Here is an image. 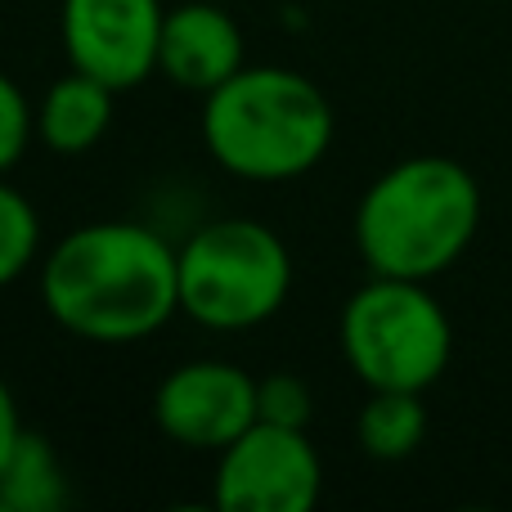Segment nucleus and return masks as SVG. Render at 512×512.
<instances>
[{
    "label": "nucleus",
    "mask_w": 512,
    "mask_h": 512,
    "mask_svg": "<svg viewBox=\"0 0 512 512\" xmlns=\"http://www.w3.org/2000/svg\"><path fill=\"white\" fill-rule=\"evenodd\" d=\"M41 301L81 342H144L180 310V252L135 221L81 225L41 261Z\"/></svg>",
    "instance_id": "1"
},
{
    "label": "nucleus",
    "mask_w": 512,
    "mask_h": 512,
    "mask_svg": "<svg viewBox=\"0 0 512 512\" xmlns=\"http://www.w3.org/2000/svg\"><path fill=\"white\" fill-rule=\"evenodd\" d=\"M477 225V176L454 158L418 153L364 189L355 207V248L373 274L427 283L472 248Z\"/></svg>",
    "instance_id": "2"
},
{
    "label": "nucleus",
    "mask_w": 512,
    "mask_h": 512,
    "mask_svg": "<svg viewBox=\"0 0 512 512\" xmlns=\"http://www.w3.org/2000/svg\"><path fill=\"white\" fill-rule=\"evenodd\" d=\"M207 153L239 180H297L319 167L333 144V108L324 90L292 68H248L203 95Z\"/></svg>",
    "instance_id": "3"
},
{
    "label": "nucleus",
    "mask_w": 512,
    "mask_h": 512,
    "mask_svg": "<svg viewBox=\"0 0 512 512\" xmlns=\"http://www.w3.org/2000/svg\"><path fill=\"white\" fill-rule=\"evenodd\" d=\"M292 256L252 216L212 221L180 248V310L216 333L256 328L288 301Z\"/></svg>",
    "instance_id": "4"
},
{
    "label": "nucleus",
    "mask_w": 512,
    "mask_h": 512,
    "mask_svg": "<svg viewBox=\"0 0 512 512\" xmlns=\"http://www.w3.org/2000/svg\"><path fill=\"white\" fill-rule=\"evenodd\" d=\"M342 355L369 391H427L450 369L454 328L427 283L373 274L342 310Z\"/></svg>",
    "instance_id": "5"
},
{
    "label": "nucleus",
    "mask_w": 512,
    "mask_h": 512,
    "mask_svg": "<svg viewBox=\"0 0 512 512\" xmlns=\"http://www.w3.org/2000/svg\"><path fill=\"white\" fill-rule=\"evenodd\" d=\"M324 490V463L306 427L256 423L216 463V504L225 512H310Z\"/></svg>",
    "instance_id": "6"
},
{
    "label": "nucleus",
    "mask_w": 512,
    "mask_h": 512,
    "mask_svg": "<svg viewBox=\"0 0 512 512\" xmlns=\"http://www.w3.org/2000/svg\"><path fill=\"white\" fill-rule=\"evenodd\" d=\"M162 23V0H63L59 9L72 68L104 81L117 95L158 72Z\"/></svg>",
    "instance_id": "7"
},
{
    "label": "nucleus",
    "mask_w": 512,
    "mask_h": 512,
    "mask_svg": "<svg viewBox=\"0 0 512 512\" xmlns=\"http://www.w3.org/2000/svg\"><path fill=\"white\" fill-rule=\"evenodd\" d=\"M153 418L167 441L221 454L261 418L256 378L225 360H189L158 382Z\"/></svg>",
    "instance_id": "8"
},
{
    "label": "nucleus",
    "mask_w": 512,
    "mask_h": 512,
    "mask_svg": "<svg viewBox=\"0 0 512 512\" xmlns=\"http://www.w3.org/2000/svg\"><path fill=\"white\" fill-rule=\"evenodd\" d=\"M158 68L180 90L212 95L221 81H230L243 68V27L225 9L203 5V0L167 9Z\"/></svg>",
    "instance_id": "9"
},
{
    "label": "nucleus",
    "mask_w": 512,
    "mask_h": 512,
    "mask_svg": "<svg viewBox=\"0 0 512 512\" xmlns=\"http://www.w3.org/2000/svg\"><path fill=\"white\" fill-rule=\"evenodd\" d=\"M113 95L117 90H108L104 81L72 68L68 77H59L45 90L41 108H36V135H41V144L63 153V158H77V153L95 149L104 140L108 122H113Z\"/></svg>",
    "instance_id": "10"
},
{
    "label": "nucleus",
    "mask_w": 512,
    "mask_h": 512,
    "mask_svg": "<svg viewBox=\"0 0 512 512\" xmlns=\"http://www.w3.org/2000/svg\"><path fill=\"white\" fill-rule=\"evenodd\" d=\"M63 499H68V486H63V468L54 459V445L23 427L9 463L0 468V508L54 512L63 508Z\"/></svg>",
    "instance_id": "11"
},
{
    "label": "nucleus",
    "mask_w": 512,
    "mask_h": 512,
    "mask_svg": "<svg viewBox=\"0 0 512 512\" xmlns=\"http://www.w3.org/2000/svg\"><path fill=\"white\" fill-rule=\"evenodd\" d=\"M360 445L369 459L396 463L423 445L427 436V409H423V391H373L369 405L360 409Z\"/></svg>",
    "instance_id": "12"
},
{
    "label": "nucleus",
    "mask_w": 512,
    "mask_h": 512,
    "mask_svg": "<svg viewBox=\"0 0 512 512\" xmlns=\"http://www.w3.org/2000/svg\"><path fill=\"white\" fill-rule=\"evenodd\" d=\"M36 248H41L36 207L0 180V288H9L36 261Z\"/></svg>",
    "instance_id": "13"
},
{
    "label": "nucleus",
    "mask_w": 512,
    "mask_h": 512,
    "mask_svg": "<svg viewBox=\"0 0 512 512\" xmlns=\"http://www.w3.org/2000/svg\"><path fill=\"white\" fill-rule=\"evenodd\" d=\"M256 409H261V423L310 427L315 396L297 373H270V378H256Z\"/></svg>",
    "instance_id": "14"
},
{
    "label": "nucleus",
    "mask_w": 512,
    "mask_h": 512,
    "mask_svg": "<svg viewBox=\"0 0 512 512\" xmlns=\"http://www.w3.org/2000/svg\"><path fill=\"white\" fill-rule=\"evenodd\" d=\"M32 135H36L32 104H27V95L18 90V81L0 72V176H5L9 167H18V162H23Z\"/></svg>",
    "instance_id": "15"
},
{
    "label": "nucleus",
    "mask_w": 512,
    "mask_h": 512,
    "mask_svg": "<svg viewBox=\"0 0 512 512\" xmlns=\"http://www.w3.org/2000/svg\"><path fill=\"white\" fill-rule=\"evenodd\" d=\"M18 436H23V418H18L14 391H9V387H5V378H0V468L9 463V454H14Z\"/></svg>",
    "instance_id": "16"
}]
</instances>
